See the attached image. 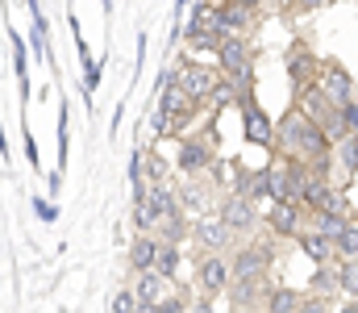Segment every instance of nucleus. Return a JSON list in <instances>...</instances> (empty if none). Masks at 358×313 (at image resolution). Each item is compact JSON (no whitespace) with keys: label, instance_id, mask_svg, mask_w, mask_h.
I'll use <instances>...</instances> for the list:
<instances>
[{"label":"nucleus","instance_id":"obj_1","mask_svg":"<svg viewBox=\"0 0 358 313\" xmlns=\"http://www.w3.org/2000/svg\"><path fill=\"white\" fill-rule=\"evenodd\" d=\"M275 146H283V155H287V159H300V163H313V159H321V155L334 151L325 125H321L317 117H308L300 104L283 113V121H279V142H275Z\"/></svg>","mask_w":358,"mask_h":313},{"label":"nucleus","instance_id":"obj_2","mask_svg":"<svg viewBox=\"0 0 358 313\" xmlns=\"http://www.w3.org/2000/svg\"><path fill=\"white\" fill-rule=\"evenodd\" d=\"M229 267H234V280H267L271 267H275V238H250L242 242L234 255H229Z\"/></svg>","mask_w":358,"mask_h":313},{"label":"nucleus","instance_id":"obj_3","mask_svg":"<svg viewBox=\"0 0 358 313\" xmlns=\"http://www.w3.org/2000/svg\"><path fill=\"white\" fill-rule=\"evenodd\" d=\"M192 242L200 246V255H234V251L242 246V238H238L217 213L196 217V225H192Z\"/></svg>","mask_w":358,"mask_h":313},{"label":"nucleus","instance_id":"obj_4","mask_svg":"<svg viewBox=\"0 0 358 313\" xmlns=\"http://www.w3.org/2000/svg\"><path fill=\"white\" fill-rule=\"evenodd\" d=\"M208 167H217L213 142H208V138H200V134L179 138V151H176V172H179V176H183V180H192V176H204Z\"/></svg>","mask_w":358,"mask_h":313},{"label":"nucleus","instance_id":"obj_5","mask_svg":"<svg viewBox=\"0 0 358 313\" xmlns=\"http://www.w3.org/2000/svg\"><path fill=\"white\" fill-rule=\"evenodd\" d=\"M229 284H234V267H229V255H200V263H196V288H200V297H225L229 293Z\"/></svg>","mask_w":358,"mask_h":313},{"label":"nucleus","instance_id":"obj_6","mask_svg":"<svg viewBox=\"0 0 358 313\" xmlns=\"http://www.w3.org/2000/svg\"><path fill=\"white\" fill-rule=\"evenodd\" d=\"M176 80L196 104H208L217 97V88H221V76L213 67H204V63H183V67H176Z\"/></svg>","mask_w":358,"mask_h":313},{"label":"nucleus","instance_id":"obj_7","mask_svg":"<svg viewBox=\"0 0 358 313\" xmlns=\"http://www.w3.org/2000/svg\"><path fill=\"white\" fill-rule=\"evenodd\" d=\"M238 109H242L246 142H255V146H275V142H279V125H271V117L259 109L255 92H242V97H238Z\"/></svg>","mask_w":358,"mask_h":313},{"label":"nucleus","instance_id":"obj_8","mask_svg":"<svg viewBox=\"0 0 358 313\" xmlns=\"http://www.w3.org/2000/svg\"><path fill=\"white\" fill-rule=\"evenodd\" d=\"M317 88H321V97L334 104V109H346V104H355V80H350V71L342 67V63H325L321 67V76H317Z\"/></svg>","mask_w":358,"mask_h":313},{"label":"nucleus","instance_id":"obj_9","mask_svg":"<svg viewBox=\"0 0 358 313\" xmlns=\"http://www.w3.org/2000/svg\"><path fill=\"white\" fill-rule=\"evenodd\" d=\"M217 217H221L238 238L255 234V225H259V209H255V201H246V197H238V193H225V197H221Z\"/></svg>","mask_w":358,"mask_h":313},{"label":"nucleus","instance_id":"obj_10","mask_svg":"<svg viewBox=\"0 0 358 313\" xmlns=\"http://www.w3.org/2000/svg\"><path fill=\"white\" fill-rule=\"evenodd\" d=\"M300 217H304V205H300V201L271 205V209H267V230H271V238H300V234H304Z\"/></svg>","mask_w":358,"mask_h":313},{"label":"nucleus","instance_id":"obj_11","mask_svg":"<svg viewBox=\"0 0 358 313\" xmlns=\"http://www.w3.org/2000/svg\"><path fill=\"white\" fill-rule=\"evenodd\" d=\"M321 59L304 46V42H296L292 50H287V76H292V84L296 88H308V84H317V76H321Z\"/></svg>","mask_w":358,"mask_h":313},{"label":"nucleus","instance_id":"obj_12","mask_svg":"<svg viewBox=\"0 0 358 313\" xmlns=\"http://www.w3.org/2000/svg\"><path fill=\"white\" fill-rule=\"evenodd\" d=\"M267 280H234L229 284V305H234V313H255V309H263V301H267Z\"/></svg>","mask_w":358,"mask_h":313},{"label":"nucleus","instance_id":"obj_13","mask_svg":"<svg viewBox=\"0 0 358 313\" xmlns=\"http://www.w3.org/2000/svg\"><path fill=\"white\" fill-rule=\"evenodd\" d=\"M134 293H138V305L142 309H155V305H163L167 297H176V288H171V280H163L159 272H146V276H134V284H129Z\"/></svg>","mask_w":358,"mask_h":313},{"label":"nucleus","instance_id":"obj_14","mask_svg":"<svg viewBox=\"0 0 358 313\" xmlns=\"http://www.w3.org/2000/svg\"><path fill=\"white\" fill-rule=\"evenodd\" d=\"M159 238L155 234H134V242H129V272L134 276H146V272H155V263H159Z\"/></svg>","mask_w":358,"mask_h":313},{"label":"nucleus","instance_id":"obj_15","mask_svg":"<svg viewBox=\"0 0 358 313\" xmlns=\"http://www.w3.org/2000/svg\"><path fill=\"white\" fill-rule=\"evenodd\" d=\"M296 242H300L304 259H313L317 267H329V263H338V242H334V238H325V234H317V230H304Z\"/></svg>","mask_w":358,"mask_h":313},{"label":"nucleus","instance_id":"obj_16","mask_svg":"<svg viewBox=\"0 0 358 313\" xmlns=\"http://www.w3.org/2000/svg\"><path fill=\"white\" fill-rule=\"evenodd\" d=\"M271 184H275V180H271V167H263V172H242L229 193H238V197H246V201H271Z\"/></svg>","mask_w":358,"mask_h":313},{"label":"nucleus","instance_id":"obj_17","mask_svg":"<svg viewBox=\"0 0 358 313\" xmlns=\"http://www.w3.org/2000/svg\"><path fill=\"white\" fill-rule=\"evenodd\" d=\"M350 221H355L350 213H342V209H325V213H313V225H308V230H317V234H325V238H334V242H338V238H342V230H346Z\"/></svg>","mask_w":358,"mask_h":313},{"label":"nucleus","instance_id":"obj_18","mask_svg":"<svg viewBox=\"0 0 358 313\" xmlns=\"http://www.w3.org/2000/svg\"><path fill=\"white\" fill-rule=\"evenodd\" d=\"M308 293H313V297H321V301L338 297V293H342V276H338V263H329V267H317V272H313V280H308Z\"/></svg>","mask_w":358,"mask_h":313},{"label":"nucleus","instance_id":"obj_19","mask_svg":"<svg viewBox=\"0 0 358 313\" xmlns=\"http://www.w3.org/2000/svg\"><path fill=\"white\" fill-rule=\"evenodd\" d=\"M300 305H304V297H300V293L271 284V288H267V301H263V313H300Z\"/></svg>","mask_w":358,"mask_h":313},{"label":"nucleus","instance_id":"obj_20","mask_svg":"<svg viewBox=\"0 0 358 313\" xmlns=\"http://www.w3.org/2000/svg\"><path fill=\"white\" fill-rule=\"evenodd\" d=\"M192 225H196V221L183 213V217H171V221H163V225L155 230V238H159V242H167V246H183V238H192Z\"/></svg>","mask_w":358,"mask_h":313},{"label":"nucleus","instance_id":"obj_21","mask_svg":"<svg viewBox=\"0 0 358 313\" xmlns=\"http://www.w3.org/2000/svg\"><path fill=\"white\" fill-rule=\"evenodd\" d=\"M221 25H225L229 34H246V29L255 25V13H250V8H238V4H229V0H221Z\"/></svg>","mask_w":358,"mask_h":313},{"label":"nucleus","instance_id":"obj_22","mask_svg":"<svg viewBox=\"0 0 358 313\" xmlns=\"http://www.w3.org/2000/svg\"><path fill=\"white\" fill-rule=\"evenodd\" d=\"M334 163H338L342 176H355L358 172V134L355 138H342V142L334 146Z\"/></svg>","mask_w":358,"mask_h":313},{"label":"nucleus","instance_id":"obj_23","mask_svg":"<svg viewBox=\"0 0 358 313\" xmlns=\"http://www.w3.org/2000/svg\"><path fill=\"white\" fill-rule=\"evenodd\" d=\"M179 267H183V251H179V246H167V242H163V246H159V263H155V272H159L163 280H176V276H179Z\"/></svg>","mask_w":358,"mask_h":313},{"label":"nucleus","instance_id":"obj_24","mask_svg":"<svg viewBox=\"0 0 358 313\" xmlns=\"http://www.w3.org/2000/svg\"><path fill=\"white\" fill-rule=\"evenodd\" d=\"M8 46H13V71H17V80H21V97H29V80H25V42H21V34L17 29H8Z\"/></svg>","mask_w":358,"mask_h":313},{"label":"nucleus","instance_id":"obj_25","mask_svg":"<svg viewBox=\"0 0 358 313\" xmlns=\"http://www.w3.org/2000/svg\"><path fill=\"white\" fill-rule=\"evenodd\" d=\"M338 276H342V293L358 301V259H338Z\"/></svg>","mask_w":358,"mask_h":313},{"label":"nucleus","instance_id":"obj_26","mask_svg":"<svg viewBox=\"0 0 358 313\" xmlns=\"http://www.w3.org/2000/svg\"><path fill=\"white\" fill-rule=\"evenodd\" d=\"M171 180H176V176H171V167L163 163V155L150 151V155H146V184H171Z\"/></svg>","mask_w":358,"mask_h":313},{"label":"nucleus","instance_id":"obj_27","mask_svg":"<svg viewBox=\"0 0 358 313\" xmlns=\"http://www.w3.org/2000/svg\"><path fill=\"white\" fill-rule=\"evenodd\" d=\"M338 259H358V221H350L338 238Z\"/></svg>","mask_w":358,"mask_h":313},{"label":"nucleus","instance_id":"obj_28","mask_svg":"<svg viewBox=\"0 0 358 313\" xmlns=\"http://www.w3.org/2000/svg\"><path fill=\"white\" fill-rule=\"evenodd\" d=\"M138 293L134 288H117V297H113V313H138Z\"/></svg>","mask_w":358,"mask_h":313},{"label":"nucleus","instance_id":"obj_29","mask_svg":"<svg viewBox=\"0 0 358 313\" xmlns=\"http://www.w3.org/2000/svg\"><path fill=\"white\" fill-rule=\"evenodd\" d=\"M187 309H192V297H183V293L167 297L163 305H155V313H187Z\"/></svg>","mask_w":358,"mask_h":313},{"label":"nucleus","instance_id":"obj_30","mask_svg":"<svg viewBox=\"0 0 358 313\" xmlns=\"http://www.w3.org/2000/svg\"><path fill=\"white\" fill-rule=\"evenodd\" d=\"M34 213H38V217H42V221H59V209L50 205V201H42V197H38V201H34Z\"/></svg>","mask_w":358,"mask_h":313},{"label":"nucleus","instance_id":"obj_31","mask_svg":"<svg viewBox=\"0 0 358 313\" xmlns=\"http://www.w3.org/2000/svg\"><path fill=\"white\" fill-rule=\"evenodd\" d=\"M300 313H329V301H321V297H304Z\"/></svg>","mask_w":358,"mask_h":313},{"label":"nucleus","instance_id":"obj_32","mask_svg":"<svg viewBox=\"0 0 358 313\" xmlns=\"http://www.w3.org/2000/svg\"><path fill=\"white\" fill-rule=\"evenodd\" d=\"M187 313H217V301H213V297H196Z\"/></svg>","mask_w":358,"mask_h":313},{"label":"nucleus","instance_id":"obj_33","mask_svg":"<svg viewBox=\"0 0 358 313\" xmlns=\"http://www.w3.org/2000/svg\"><path fill=\"white\" fill-rule=\"evenodd\" d=\"M25 159L38 167V142H34V134H25Z\"/></svg>","mask_w":358,"mask_h":313},{"label":"nucleus","instance_id":"obj_34","mask_svg":"<svg viewBox=\"0 0 358 313\" xmlns=\"http://www.w3.org/2000/svg\"><path fill=\"white\" fill-rule=\"evenodd\" d=\"M229 4H238V8H250V13H259L267 0H229Z\"/></svg>","mask_w":358,"mask_h":313},{"label":"nucleus","instance_id":"obj_35","mask_svg":"<svg viewBox=\"0 0 358 313\" xmlns=\"http://www.w3.org/2000/svg\"><path fill=\"white\" fill-rule=\"evenodd\" d=\"M292 4H296V8H300V13H308V8H317V4H321V0H292Z\"/></svg>","mask_w":358,"mask_h":313},{"label":"nucleus","instance_id":"obj_36","mask_svg":"<svg viewBox=\"0 0 358 313\" xmlns=\"http://www.w3.org/2000/svg\"><path fill=\"white\" fill-rule=\"evenodd\" d=\"M25 4H29V13H34V17H42V0H25Z\"/></svg>","mask_w":358,"mask_h":313},{"label":"nucleus","instance_id":"obj_37","mask_svg":"<svg viewBox=\"0 0 358 313\" xmlns=\"http://www.w3.org/2000/svg\"><path fill=\"white\" fill-rule=\"evenodd\" d=\"M338 313H358V301H346V305H342Z\"/></svg>","mask_w":358,"mask_h":313}]
</instances>
